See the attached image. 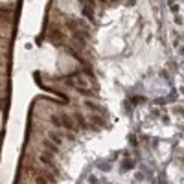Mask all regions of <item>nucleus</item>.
<instances>
[{
  "mask_svg": "<svg viewBox=\"0 0 184 184\" xmlns=\"http://www.w3.org/2000/svg\"><path fill=\"white\" fill-rule=\"evenodd\" d=\"M129 140H131V146H134V144H136V138H134V136H133V134H131V136H129Z\"/></svg>",
  "mask_w": 184,
  "mask_h": 184,
  "instance_id": "4468645a",
  "label": "nucleus"
},
{
  "mask_svg": "<svg viewBox=\"0 0 184 184\" xmlns=\"http://www.w3.org/2000/svg\"><path fill=\"white\" fill-rule=\"evenodd\" d=\"M90 124H94V125H99V127H107V121H105L103 118L96 116V114H92V116H90Z\"/></svg>",
  "mask_w": 184,
  "mask_h": 184,
  "instance_id": "39448f33",
  "label": "nucleus"
},
{
  "mask_svg": "<svg viewBox=\"0 0 184 184\" xmlns=\"http://www.w3.org/2000/svg\"><path fill=\"white\" fill-rule=\"evenodd\" d=\"M59 120H61V127H66L68 131H76V125H74V121L68 114H61Z\"/></svg>",
  "mask_w": 184,
  "mask_h": 184,
  "instance_id": "f257e3e1",
  "label": "nucleus"
},
{
  "mask_svg": "<svg viewBox=\"0 0 184 184\" xmlns=\"http://www.w3.org/2000/svg\"><path fill=\"white\" fill-rule=\"evenodd\" d=\"M169 9H171V13H175V15H177V13H179V9H180V6H179V4H171V8H169Z\"/></svg>",
  "mask_w": 184,
  "mask_h": 184,
  "instance_id": "f8f14e48",
  "label": "nucleus"
},
{
  "mask_svg": "<svg viewBox=\"0 0 184 184\" xmlns=\"http://www.w3.org/2000/svg\"><path fill=\"white\" fill-rule=\"evenodd\" d=\"M144 101H146V98H133V103H144Z\"/></svg>",
  "mask_w": 184,
  "mask_h": 184,
  "instance_id": "ddd939ff",
  "label": "nucleus"
},
{
  "mask_svg": "<svg viewBox=\"0 0 184 184\" xmlns=\"http://www.w3.org/2000/svg\"><path fill=\"white\" fill-rule=\"evenodd\" d=\"M50 124H52V125H55V127H61V120H59V116L52 114V116H50Z\"/></svg>",
  "mask_w": 184,
  "mask_h": 184,
  "instance_id": "9d476101",
  "label": "nucleus"
},
{
  "mask_svg": "<svg viewBox=\"0 0 184 184\" xmlns=\"http://www.w3.org/2000/svg\"><path fill=\"white\" fill-rule=\"evenodd\" d=\"M74 88H76V90L79 92V94H83V96H92V90H90V88H83V87H74Z\"/></svg>",
  "mask_w": 184,
  "mask_h": 184,
  "instance_id": "6e6552de",
  "label": "nucleus"
},
{
  "mask_svg": "<svg viewBox=\"0 0 184 184\" xmlns=\"http://www.w3.org/2000/svg\"><path fill=\"white\" fill-rule=\"evenodd\" d=\"M43 147L46 149V151H50L52 155H57V153H59V146L55 144V142H50V140H43Z\"/></svg>",
  "mask_w": 184,
  "mask_h": 184,
  "instance_id": "f03ea898",
  "label": "nucleus"
},
{
  "mask_svg": "<svg viewBox=\"0 0 184 184\" xmlns=\"http://www.w3.org/2000/svg\"><path fill=\"white\" fill-rule=\"evenodd\" d=\"M2 103H4V99H0V107H2Z\"/></svg>",
  "mask_w": 184,
  "mask_h": 184,
  "instance_id": "2eb2a0df",
  "label": "nucleus"
},
{
  "mask_svg": "<svg viewBox=\"0 0 184 184\" xmlns=\"http://www.w3.org/2000/svg\"><path fill=\"white\" fill-rule=\"evenodd\" d=\"M134 166V162L133 160H125L124 164H121V171H129V169H131Z\"/></svg>",
  "mask_w": 184,
  "mask_h": 184,
  "instance_id": "1a4fd4ad",
  "label": "nucleus"
},
{
  "mask_svg": "<svg viewBox=\"0 0 184 184\" xmlns=\"http://www.w3.org/2000/svg\"><path fill=\"white\" fill-rule=\"evenodd\" d=\"M48 138H50L52 142H55L57 146H61V142H63V140H61L63 136H61L59 133H55V131H50V133H48Z\"/></svg>",
  "mask_w": 184,
  "mask_h": 184,
  "instance_id": "423d86ee",
  "label": "nucleus"
},
{
  "mask_svg": "<svg viewBox=\"0 0 184 184\" xmlns=\"http://www.w3.org/2000/svg\"><path fill=\"white\" fill-rule=\"evenodd\" d=\"M85 105H87L88 109H92V111H98V105H96V103H92V101H85Z\"/></svg>",
  "mask_w": 184,
  "mask_h": 184,
  "instance_id": "9b49d317",
  "label": "nucleus"
},
{
  "mask_svg": "<svg viewBox=\"0 0 184 184\" xmlns=\"http://www.w3.org/2000/svg\"><path fill=\"white\" fill-rule=\"evenodd\" d=\"M83 15H87L88 18H90V20H94V13H92V6H85V8H83Z\"/></svg>",
  "mask_w": 184,
  "mask_h": 184,
  "instance_id": "0eeeda50",
  "label": "nucleus"
},
{
  "mask_svg": "<svg viewBox=\"0 0 184 184\" xmlns=\"http://www.w3.org/2000/svg\"><path fill=\"white\" fill-rule=\"evenodd\" d=\"M74 118H76V121H77V125H79L81 129H90V127H88V124H87V120H85L83 116H81V114H79V112H76V114H74Z\"/></svg>",
  "mask_w": 184,
  "mask_h": 184,
  "instance_id": "20e7f679",
  "label": "nucleus"
},
{
  "mask_svg": "<svg viewBox=\"0 0 184 184\" xmlns=\"http://www.w3.org/2000/svg\"><path fill=\"white\" fill-rule=\"evenodd\" d=\"M39 160H40V164H44V166H48V168H53V158H52V153L50 151H44L43 155L39 156Z\"/></svg>",
  "mask_w": 184,
  "mask_h": 184,
  "instance_id": "7ed1b4c3",
  "label": "nucleus"
}]
</instances>
